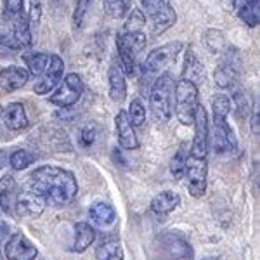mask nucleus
Wrapping results in <instances>:
<instances>
[{"label":"nucleus","instance_id":"obj_1","mask_svg":"<svg viewBox=\"0 0 260 260\" xmlns=\"http://www.w3.org/2000/svg\"><path fill=\"white\" fill-rule=\"evenodd\" d=\"M30 191L42 196L45 203H50L54 207H64L75 200L78 184L70 170L54 165H44L31 172Z\"/></svg>","mask_w":260,"mask_h":260},{"label":"nucleus","instance_id":"obj_2","mask_svg":"<svg viewBox=\"0 0 260 260\" xmlns=\"http://www.w3.org/2000/svg\"><path fill=\"white\" fill-rule=\"evenodd\" d=\"M172 98H174V78L170 73H161L154 78L149 92L151 115L158 123H167L172 116Z\"/></svg>","mask_w":260,"mask_h":260},{"label":"nucleus","instance_id":"obj_3","mask_svg":"<svg viewBox=\"0 0 260 260\" xmlns=\"http://www.w3.org/2000/svg\"><path fill=\"white\" fill-rule=\"evenodd\" d=\"M174 98L177 120L182 125H192L200 106V94L196 83L187 80V78H180L174 85Z\"/></svg>","mask_w":260,"mask_h":260},{"label":"nucleus","instance_id":"obj_4","mask_svg":"<svg viewBox=\"0 0 260 260\" xmlns=\"http://www.w3.org/2000/svg\"><path fill=\"white\" fill-rule=\"evenodd\" d=\"M142 14L149 18L151 23V35L158 37L170 30L177 21L174 6L170 0H141Z\"/></svg>","mask_w":260,"mask_h":260},{"label":"nucleus","instance_id":"obj_5","mask_svg":"<svg viewBox=\"0 0 260 260\" xmlns=\"http://www.w3.org/2000/svg\"><path fill=\"white\" fill-rule=\"evenodd\" d=\"M156 250V260H192L194 251H192L189 241L182 238L179 233L167 231L156 240L154 245Z\"/></svg>","mask_w":260,"mask_h":260},{"label":"nucleus","instance_id":"obj_6","mask_svg":"<svg viewBox=\"0 0 260 260\" xmlns=\"http://www.w3.org/2000/svg\"><path fill=\"white\" fill-rule=\"evenodd\" d=\"M182 42H170L161 47L153 49L142 62V73L148 78H156L165 71L172 62H175L179 52L182 50Z\"/></svg>","mask_w":260,"mask_h":260},{"label":"nucleus","instance_id":"obj_7","mask_svg":"<svg viewBox=\"0 0 260 260\" xmlns=\"http://www.w3.org/2000/svg\"><path fill=\"white\" fill-rule=\"evenodd\" d=\"M208 144H212L217 154H236L238 153V139L234 130L228 123L224 116H213L212 130H208Z\"/></svg>","mask_w":260,"mask_h":260},{"label":"nucleus","instance_id":"obj_8","mask_svg":"<svg viewBox=\"0 0 260 260\" xmlns=\"http://www.w3.org/2000/svg\"><path fill=\"white\" fill-rule=\"evenodd\" d=\"M82 94H83V82H82L80 75L70 73L62 78L61 85L54 90V94L50 95L49 101L54 104V106L71 108L80 101Z\"/></svg>","mask_w":260,"mask_h":260},{"label":"nucleus","instance_id":"obj_9","mask_svg":"<svg viewBox=\"0 0 260 260\" xmlns=\"http://www.w3.org/2000/svg\"><path fill=\"white\" fill-rule=\"evenodd\" d=\"M207 175H208L207 158H196L189 154L182 177H186L187 189H189L191 196L201 198L205 194V191H207Z\"/></svg>","mask_w":260,"mask_h":260},{"label":"nucleus","instance_id":"obj_10","mask_svg":"<svg viewBox=\"0 0 260 260\" xmlns=\"http://www.w3.org/2000/svg\"><path fill=\"white\" fill-rule=\"evenodd\" d=\"M240 70H241V57L238 54V50L228 49L224 59L220 61V64L217 66L215 73H213L217 87H220V89H233L238 83V78H240Z\"/></svg>","mask_w":260,"mask_h":260},{"label":"nucleus","instance_id":"obj_11","mask_svg":"<svg viewBox=\"0 0 260 260\" xmlns=\"http://www.w3.org/2000/svg\"><path fill=\"white\" fill-rule=\"evenodd\" d=\"M120 33L125 37V40L132 45L137 54L146 47V44H148V39H146V16L142 14L141 9L130 11L128 18L125 21L123 31Z\"/></svg>","mask_w":260,"mask_h":260},{"label":"nucleus","instance_id":"obj_12","mask_svg":"<svg viewBox=\"0 0 260 260\" xmlns=\"http://www.w3.org/2000/svg\"><path fill=\"white\" fill-rule=\"evenodd\" d=\"M4 253L7 260H35L39 250L35 243L23 233H14L4 245Z\"/></svg>","mask_w":260,"mask_h":260},{"label":"nucleus","instance_id":"obj_13","mask_svg":"<svg viewBox=\"0 0 260 260\" xmlns=\"http://www.w3.org/2000/svg\"><path fill=\"white\" fill-rule=\"evenodd\" d=\"M194 137H192V144H191V151L189 154L191 156H196V158H207L208 154V116H207V111L205 108L198 106V111L194 115Z\"/></svg>","mask_w":260,"mask_h":260},{"label":"nucleus","instance_id":"obj_14","mask_svg":"<svg viewBox=\"0 0 260 260\" xmlns=\"http://www.w3.org/2000/svg\"><path fill=\"white\" fill-rule=\"evenodd\" d=\"M62 71H64V61L57 54H49V62L44 73L39 77L35 83V92L40 95L49 94L54 87L62 80Z\"/></svg>","mask_w":260,"mask_h":260},{"label":"nucleus","instance_id":"obj_15","mask_svg":"<svg viewBox=\"0 0 260 260\" xmlns=\"http://www.w3.org/2000/svg\"><path fill=\"white\" fill-rule=\"evenodd\" d=\"M45 208V200L31 191H19L16 198V217L35 219L42 215Z\"/></svg>","mask_w":260,"mask_h":260},{"label":"nucleus","instance_id":"obj_16","mask_svg":"<svg viewBox=\"0 0 260 260\" xmlns=\"http://www.w3.org/2000/svg\"><path fill=\"white\" fill-rule=\"evenodd\" d=\"M115 127H116V139L118 144L123 149L134 151L139 148V141H137L136 130H134L132 121L128 120V115L125 110H120L115 116Z\"/></svg>","mask_w":260,"mask_h":260},{"label":"nucleus","instance_id":"obj_17","mask_svg":"<svg viewBox=\"0 0 260 260\" xmlns=\"http://www.w3.org/2000/svg\"><path fill=\"white\" fill-rule=\"evenodd\" d=\"M0 118L4 121V127L12 130V132H18V130L28 127V116L21 103H11L6 108H2Z\"/></svg>","mask_w":260,"mask_h":260},{"label":"nucleus","instance_id":"obj_18","mask_svg":"<svg viewBox=\"0 0 260 260\" xmlns=\"http://www.w3.org/2000/svg\"><path fill=\"white\" fill-rule=\"evenodd\" d=\"M18 182L12 175H6L0 179V210H4L7 215L16 217V198H18Z\"/></svg>","mask_w":260,"mask_h":260},{"label":"nucleus","instance_id":"obj_19","mask_svg":"<svg viewBox=\"0 0 260 260\" xmlns=\"http://www.w3.org/2000/svg\"><path fill=\"white\" fill-rule=\"evenodd\" d=\"M30 80V73L23 66H7L0 71V87L7 92L19 90Z\"/></svg>","mask_w":260,"mask_h":260},{"label":"nucleus","instance_id":"obj_20","mask_svg":"<svg viewBox=\"0 0 260 260\" xmlns=\"http://www.w3.org/2000/svg\"><path fill=\"white\" fill-rule=\"evenodd\" d=\"M116 50H118V59H120V66H121V70H123V73L128 75V77L136 75L137 56H139V54L134 50V47L125 40V37L121 35V33L116 35Z\"/></svg>","mask_w":260,"mask_h":260},{"label":"nucleus","instance_id":"obj_21","mask_svg":"<svg viewBox=\"0 0 260 260\" xmlns=\"http://www.w3.org/2000/svg\"><path fill=\"white\" fill-rule=\"evenodd\" d=\"M180 205V196L174 191H161L151 200V212L158 219H165L169 213H172Z\"/></svg>","mask_w":260,"mask_h":260},{"label":"nucleus","instance_id":"obj_22","mask_svg":"<svg viewBox=\"0 0 260 260\" xmlns=\"http://www.w3.org/2000/svg\"><path fill=\"white\" fill-rule=\"evenodd\" d=\"M108 80H110V98L118 104L123 103L127 98V82H125V73L120 62H111Z\"/></svg>","mask_w":260,"mask_h":260},{"label":"nucleus","instance_id":"obj_23","mask_svg":"<svg viewBox=\"0 0 260 260\" xmlns=\"http://www.w3.org/2000/svg\"><path fill=\"white\" fill-rule=\"evenodd\" d=\"M238 18L250 28L258 26L260 23V0H233Z\"/></svg>","mask_w":260,"mask_h":260},{"label":"nucleus","instance_id":"obj_24","mask_svg":"<svg viewBox=\"0 0 260 260\" xmlns=\"http://www.w3.org/2000/svg\"><path fill=\"white\" fill-rule=\"evenodd\" d=\"M94 241H95V229L92 228L89 222H78L75 225V238H73L71 250L75 253H83Z\"/></svg>","mask_w":260,"mask_h":260},{"label":"nucleus","instance_id":"obj_25","mask_svg":"<svg viewBox=\"0 0 260 260\" xmlns=\"http://www.w3.org/2000/svg\"><path fill=\"white\" fill-rule=\"evenodd\" d=\"M12 18V33H14L16 40L19 42L21 47H30L31 45V31H30V19H28V14L24 11L18 12V14L11 16Z\"/></svg>","mask_w":260,"mask_h":260},{"label":"nucleus","instance_id":"obj_26","mask_svg":"<svg viewBox=\"0 0 260 260\" xmlns=\"http://www.w3.org/2000/svg\"><path fill=\"white\" fill-rule=\"evenodd\" d=\"M95 258L98 260H123V248L116 236H108L106 240L99 243L95 248Z\"/></svg>","mask_w":260,"mask_h":260},{"label":"nucleus","instance_id":"obj_27","mask_svg":"<svg viewBox=\"0 0 260 260\" xmlns=\"http://www.w3.org/2000/svg\"><path fill=\"white\" fill-rule=\"evenodd\" d=\"M89 217L92 219V222H95L98 225L108 228V225L115 224L116 212L110 203H94L89 210Z\"/></svg>","mask_w":260,"mask_h":260},{"label":"nucleus","instance_id":"obj_28","mask_svg":"<svg viewBox=\"0 0 260 260\" xmlns=\"http://www.w3.org/2000/svg\"><path fill=\"white\" fill-rule=\"evenodd\" d=\"M203 80V64L200 62V59L196 57V54L192 52V49L189 47L186 52V61H184V73L182 78H187V80L194 82L196 78Z\"/></svg>","mask_w":260,"mask_h":260},{"label":"nucleus","instance_id":"obj_29","mask_svg":"<svg viewBox=\"0 0 260 260\" xmlns=\"http://www.w3.org/2000/svg\"><path fill=\"white\" fill-rule=\"evenodd\" d=\"M24 62L28 66V73L30 77H35L39 78L44 70L47 68V62H49V54L45 52H31V54H26L24 56Z\"/></svg>","mask_w":260,"mask_h":260},{"label":"nucleus","instance_id":"obj_30","mask_svg":"<svg viewBox=\"0 0 260 260\" xmlns=\"http://www.w3.org/2000/svg\"><path fill=\"white\" fill-rule=\"evenodd\" d=\"M104 11L113 19H120L128 14L130 11V0H103Z\"/></svg>","mask_w":260,"mask_h":260},{"label":"nucleus","instance_id":"obj_31","mask_svg":"<svg viewBox=\"0 0 260 260\" xmlns=\"http://www.w3.org/2000/svg\"><path fill=\"white\" fill-rule=\"evenodd\" d=\"M127 115H128V120L132 121L134 127H141V125L146 121V108H144V104H142V101L139 98L130 101Z\"/></svg>","mask_w":260,"mask_h":260},{"label":"nucleus","instance_id":"obj_32","mask_svg":"<svg viewBox=\"0 0 260 260\" xmlns=\"http://www.w3.org/2000/svg\"><path fill=\"white\" fill-rule=\"evenodd\" d=\"M187 149L186 146H180L177 149V153L174 154V158H172L170 161V172L172 175H174L175 179H180L184 175V169H186V161H187Z\"/></svg>","mask_w":260,"mask_h":260},{"label":"nucleus","instance_id":"obj_33","mask_svg":"<svg viewBox=\"0 0 260 260\" xmlns=\"http://www.w3.org/2000/svg\"><path fill=\"white\" fill-rule=\"evenodd\" d=\"M31 163H33V156L26 149H18L9 156V165L14 170H24V169H28Z\"/></svg>","mask_w":260,"mask_h":260},{"label":"nucleus","instance_id":"obj_34","mask_svg":"<svg viewBox=\"0 0 260 260\" xmlns=\"http://www.w3.org/2000/svg\"><path fill=\"white\" fill-rule=\"evenodd\" d=\"M212 110L213 116H224L228 118L229 111H231V101L225 94H217L212 98Z\"/></svg>","mask_w":260,"mask_h":260},{"label":"nucleus","instance_id":"obj_35","mask_svg":"<svg viewBox=\"0 0 260 260\" xmlns=\"http://www.w3.org/2000/svg\"><path fill=\"white\" fill-rule=\"evenodd\" d=\"M0 45H2V47L11 49V50L23 49L19 45V42L16 40L14 33H12V28L9 26V24H0Z\"/></svg>","mask_w":260,"mask_h":260},{"label":"nucleus","instance_id":"obj_36","mask_svg":"<svg viewBox=\"0 0 260 260\" xmlns=\"http://www.w3.org/2000/svg\"><path fill=\"white\" fill-rule=\"evenodd\" d=\"M90 2L92 0H77V6H75V12H73V26L75 30L82 28L83 24V19H85V14L90 7Z\"/></svg>","mask_w":260,"mask_h":260},{"label":"nucleus","instance_id":"obj_37","mask_svg":"<svg viewBox=\"0 0 260 260\" xmlns=\"http://www.w3.org/2000/svg\"><path fill=\"white\" fill-rule=\"evenodd\" d=\"M95 136H98V130H95L94 125H87V127H83L80 132V144L83 148H89V146L94 144Z\"/></svg>","mask_w":260,"mask_h":260},{"label":"nucleus","instance_id":"obj_38","mask_svg":"<svg viewBox=\"0 0 260 260\" xmlns=\"http://www.w3.org/2000/svg\"><path fill=\"white\" fill-rule=\"evenodd\" d=\"M40 18H42V2L40 0H30V14H28L30 24H39Z\"/></svg>","mask_w":260,"mask_h":260},{"label":"nucleus","instance_id":"obj_39","mask_svg":"<svg viewBox=\"0 0 260 260\" xmlns=\"http://www.w3.org/2000/svg\"><path fill=\"white\" fill-rule=\"evenodd\" d=\"M23 4L24 0H6V11L9 12V16H14L23 11Z\"/></svg>","mask_w":260,"mask_h":260},{"label":"nucleus","instance_id":"obj_40","mask_svg":"<svg viewBox=\"0 0 260 260\" xmlns=\"http://www.w3.org/2000/svg\"><path fill=\"white\" fill-rule=\"evenodd\" d=\"M258 120H260V113H258V106L253 108V111H251V132L255 134V136H258Z\"/></svg>","mask_w":260,"mask_h":260},{"label":"nucleus","instance_id":"obj_41","mask_svg":"<svg viewBox=\"0 0 260 260\" xmlns=\"http://www.w3.org/2000/svg\"><path fill=\"white\" fill-rule=\"evenodd\" d=\"M7 236H9V225H7V222L0 220V245L7 241Z\"/></svg>","mask_w":260,"mask_h":260},{"label":"nucleus","instance_id":"obj_42","mask_svg":"<svg viewBox=\"0 0 260 260\" xmlns=\"http://www.w3.org/2000/svg\"><path fill=\"white\" fill-rule=\"evenodd\" d=\"M7 160H9V156H7V153L4 149H0V170L4 169V167L7 165Z\"/></svg>","mask_w":260,"mask_h":260},{"label":"nucleus","instance_id":"obj_43","mask_svg":"<svg viewBox=\"0 0 260 260\" xmlns=\"http://www.w3.org/2000/svg\"><path fill=\"white\" fill-rule=\"evenodd\" d=\"M203 260H217V258H213V257H207V258H203Z\"/></svg>","mask_w":260,"mask_h":260},{"label":"nucleus","instance_id":"obj_44","mask_svg":"<svg viewBox=\"0 0 260 260\" xmlns=\"http://www.w3.org/2000/svg\"><path fill=\"white\" fill-rule=\"evenodd\" d=\"M0 111H2V106H0Z\"/></svg>","mask_w":260,"mask_h":260}]
</instances>
